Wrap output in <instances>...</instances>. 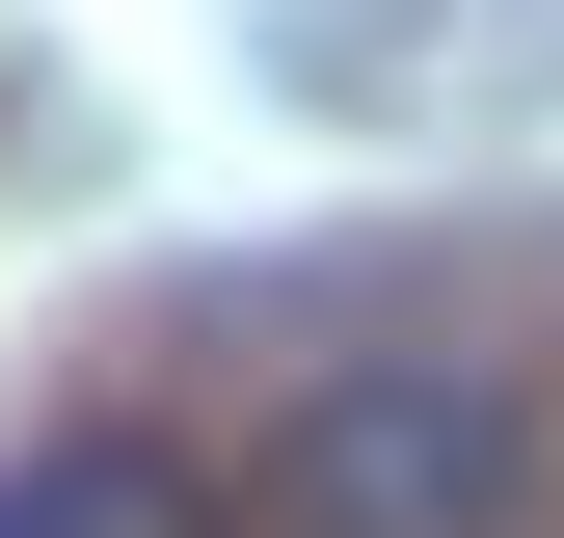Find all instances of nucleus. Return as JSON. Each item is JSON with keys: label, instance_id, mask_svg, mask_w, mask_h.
I'll return each instance as SVG.
<instances>
[{"label": "nucleus", "instance_id": "1", "mask_svg": "<svg viewBox=\"0 0 564 538\" xmlns=\"http://www.w3.org/2000/svg\"><path fill=\"white\" fill-rule=\"evenodd\" d=\"M242 538H538V404L484 351H349L269 404Z\"/></svg>", "mask_w": 564, "mask_h": 538}, {"label": "nucleus", "instance_id": "2", "mask_svg": "<svg viewBox=\"0 0 564 538\" xmlns=\"http://www.w3.org/2000/svg\"><path fill=\"white\" fill-rule=\"evenodd\" d=\"M0 538H216V458L188 431H28L0 458Z\"/></svg>", "mask_w": 564, "mask_h": 538}]
</instances>
